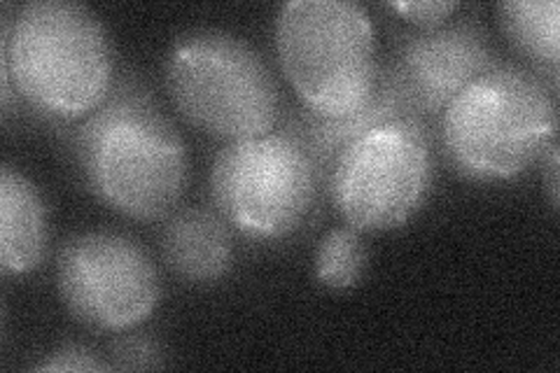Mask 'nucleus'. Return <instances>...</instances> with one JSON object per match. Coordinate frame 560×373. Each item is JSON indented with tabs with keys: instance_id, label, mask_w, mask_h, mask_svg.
<instances>
[{
	"instance_id": "nucleus-1",
	"label": "nucleus",
	"mask_w": 560,
	"mask_h": 373,
	"mask_svg": "<svg viewBox=\"0 0 560 373\" xmlns=\"http://www.w3.org/2000/svg\"><path fill=\"white\" fill-rule=\"evenodd\" d=\"M3 14V108L12 89L49 119L90 117L110 96L113 47L98 14L75 0H31Z\"/></svg>"
},
{
	"instance_id": "nucleus-2",
	"label": "nucleus",
	"mask_w": 560,
	"mask_h": 373,
	"mask_svg": "<svg viewBox=\"0 0 560 373\" xmlns=\"http://www.w3.org/2000/svg\"><path fill=\"white\" fill-rule=\"evenodd\" d=\"M75 152L96 197L131 220L168 218L187 187V150L148 89L125 80L84 117Z\"/></svg>"
},
{
	"instance_id": "nucleus-3",
	"label": "nucleus",
	"mask_w": 560,
	"mask_h": 373,
	"mask_svg": "<svg viewBox=\"0 0 560 373\" xmlns=\"http://www.w3.org/2000/svg\"><path fill=\"white\" fill-rule=\"evenodd\" d=\"M448 164L469 180L495 183L528 171L556 143L558 108L537 70L495 63L440 117Z\"/></svg>"
},
{
	"instance_id": "nucleus-4",
	"label": "nucleus",
	"mask_w": 560,
	"mask_h": 373,
	"mask_svg": "<svg viewBox=\"0 0 560 373\" xmlns=\"http://www.w3.org/2000/svg\"><path fill=\"white\" fill-rule=\"evenodd\" d=\"M164 80L178 113L208 136L250 140L273 131L280 115L276 78L241 35L197 28L173 43Z\"/></svg>"
},
{
	"instance_id": "nucleus-5",
	"label": "nucleus",
	"mask_w": 560,
	"mask_h": 373,
	"mask_svg": "<svg viewBox=\"0 0 560 373\" xmlns=\"http://www.w3.org/2000/svg\"><path fill=\"white\" fill-rule=\"evenodd\" d=\"M276 51L304 108L339 117L372 96L381 63L372 16L353 0H292L276 16Z\"/></svg>"
},
{
	"instance_id": "nucleus-6",
	"label": "nucleus",
	"mask_w": 560,
	"mask_h": 373,
	"mask_svg": "<svg viewBox=\"0 0 560 373\" xmlns=\"http://www.w3.org/2000/svg\"><path fill=\"white\" fill-rule=\"evenodd\" d=\"M320 187L311 154L288 131L226 143L210 171L220 215L259 241L294 234L308 220Z\"/></svg>"
},
{
	"instance_id": "nucleus-7",
	"label": "nucleus",
	"mask_w": 560,
	"mask_h": 373,
	"mask_svg": "<svg viewBox=\"0 0 560 373\" xmlns=\"http://www.w3.org/2000/svg\"><path fill=\"white\" fill-rule=\"evenodd\" d=\"M432 173L425 121L397 117L366 131L339 156L327 189L348 226L390 231L407 224L423 206Z\"/></svg>"
},
{
	"instance_id": "nucleus-8",
	"label": "nucleus",
	"mask_w": 560,
	"mask_h": 373,
	"mask_svg": "<svg viewBox=\"0 0 560 373\" xmlns=\"http://www.w3.org/2000/svg\"><path fill=\"white\" fill-rule=\"evenodd\" d=\"M57 288L78 323L110 334L143 325L162 299V280L145 247L117 231L68 238L57 259Z\"/></svg>"
},
{
	"instance_id": "nucleus-9",
	"label": "nucleus",
	"mask_w": 560,
	"mask_h": 373,
	"mask_svg": "<svg viewBox=\"0 0 560 373\" xmlns=\"http://www.w3.org/2000/svg\"><path fill=\"white\" fill-rule=\"evenodd\" d=\"M495 63L500 59L486 28L465 16L405 35L381 68L407 115L425 121L442 117L448 103Z\"/></svg>"
},
{
	"instance_id": "nucleus-10",
	"label": "nucleus",
	"mask_w": 560,
	"mask_h": 373,
	"mask_svg": "<svg viewBox=\"0 0 560 373\" xmlns=\"http://www.w3.org/2000/svg\"><path fill=\"white\" fill-rule=\"evenodd\" d=\"M160 250L168 269L191 285H213L234 266L230 222L218 210L201 206L175 210L166 218Z\"/></svg>"
},
{
	"instance_id": "nucleus-11",
	"label": "nucleus",
	"mask_w": 560,
	"mask_h": 373,
	"mask_svg": "<svg viewBox=\"0 0 560 373\" xmlns=\"http://www.w3.org/2000/svg\"><path fill=\"white\" fill-rule=\"evenodd\" d=\"M397 117L411 115H407V110L401 108L399 98L395 96L393 86L385 80L381 68L372 96L366 98L358 110L339 117H323L304 108L302 113H294L290 117L283 131L292 133L306 148L315 168H318L320 185L327 187V180L331 171H335L339 156L366 131H372L378 124Z\"/></svg>"
},
{
	"instance_id": "nucleus-12",
	"label": "nucleus",
	"mask_w": 560,
	"mask_h": 373,
	"mask_svg": "<svg viewBox=\"0 0 560 373\" xmlns=\"http://www.w3.org/2000/svg\"><path fill=\"white\" fill-rule=\"evenodd\" d=\"M47 255V208L40 189L12 166L0 171V266L5 273L38 269Z\"/></svg>"
},
{
	"instance_id": "nucleus-13",
	"label": "nucleus",
	"mask_w": 560,
	"mask_h": 373,
	"mask_svg": "<svg viewBox=\"0 0 560 373\" xmlns=\"http://www.w3.org/2000/svg\"><path fill=\"white\" fill-rule=\"evenodd\" d=\"M495 14L506 40L541 70H549L556 82L560 63L558 0H502Z\"/></svg>"
},
{
	"instance_id": "nucleus-14",
	"label": "nucleus",
	"mask_w": 560,
	"mask_h": 373,
	"mask_svg": "<svg viewBox=\"0 0 560 373\" xmlns=\"http://www.w3.org/2000/svg\"><path fill=\"white\" fill-rule=\"evenodd\" d=\"M366 271V245L362 231L353 226L331 229L320 238L313 257V273L329 290H350Z\"/></svg>"
},
{
	"instance_id": "nucleus-15",
	"label": "nucleus",
	"mask_w": 560,
	"mask_h": 373,
	"mask_svg": "<svg viewBox=\"0 0 560 373\" xmlns=\"http://www.w3.org/2000/svg\"><path fill=\"white\" fill-rule=\"evenodd\" d=\"M108 362L115 371L164 369L166 352L162 343L148 334H125L108 346Z\"/></svg>"
},
{
	"instance_id": "nucleus-16",
	"label": "nucleus",
	"mask_w": 560,
	"mask_h": 373,
	"mask_svg": "<svg viewBox=\"0 0 560 373\" xmlns=\"http://www.w3.org/2000/svg\"><path fill=\"white\" fill-rule=\"evenodd\" d=\"M110 369V362H105L103 354L84 343H63L55 352L45 354V360L33 366V371L40 373H92Z\"/></svg>"
},
{
	"instance_id": "nucleus-17",
	"label": "nucleus",
	"mask_w": 560,
	"mask_h": 373,
	"mask_svg": "<svg viewBox=\"0 0 560 373\" xmlns=\"http://www.w3.org/2000/svg\"><path fill=\"white\" fill-rule=\"evenodd\" d=\"M401 20L418 26V31H430L448 22V16L460 5L455 0H401V3H390Z\"/></svg>"
},
{
	"instance_id": "nucleus-18",
	"label": "nucleus",
	"mask_w": 560,
	"mask_h": 373,
	"mask_svg": "<svg viewBox=\"0 0 560 373\" xmlns=\"http://www.w3.org/2000/svg\"><path fill=\"white\" fill-rule=\"evenodd\" d=\"M549 191H551L553 208H558V145L556 143L549 148Z\"/></svg>"
}]
</instances>
